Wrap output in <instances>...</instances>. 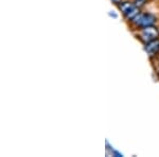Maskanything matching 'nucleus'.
I'll use <instances>...</instances> for the list:
<instances>
[{
    "label": "nucleus",
    "mask_w": 159,
    "mask_h": 157,
    "mask_svg": "<svg viewBox=\"0 0 159 157\" xmlns=\"http://www.w3.org/2000/svg\"><path fill=\"white\" fill-rule=\"evenodd\" d=\"M133 21L141 27H150L155 24V17L150 14H138Z\"/></svg>",
    "instance_id": "1"
},
{
    "label": "nucleus",
    "mask_w": 159,
    "mask_h": 157,
    "mask_svg": "<svg viewBox=\"0 0 159 157\" xmlns=\"http://www.w3.org/2000/svg\"><path fill=\"white\" fill-rule=\"evenodd\" d=\"M121 7V11L123 12V14L127 17V18L134 19L138 14H139V9L138 6L133 3H123L120 6Z\"/></svg>",
    "instance_id": "2"
},
{
    "label": "nucleus",
    "mask_w": 159,
    "mask_h": 157,
    "mask_svg": "<svg viewBox=\"0 0 159 157\" xmlns=\"http://www.w3.org/2000/svg\"><path fill=\"white\" fill-rule=\"evenodd\" d=\"M158 31L152 25L150 27H144V29L141 31V37L144 42H152V40L156 39L158 37Z\"/></svg>",
    "instance_id": "3"
},
{
    "label": "nucleus",
    "mask_w": 159,
    "mask_h": 157,
    "mask_svg": "<svg viewBox=\"0 0 159 157\" xmlns=\"http://www.w3.org/2000/svg\"><path fill=\"white\" fill-rule=\"evenodd\" d=\"M145 51L148 53V55H154L159 51V40L154 39L152 42H148L145 47Z\"/></svg>",
    "instance_id": "4"
},
{
    "label": "nucleus",
    "mask_w": 159,
    "mask_h": 157,
    "mask_svg": "<svg viewBox=\"0 0 159 157\" xmlns=\"http://www.w3.org/2000/svg\"><path fill=\"white\" fill-rule=\"evenodd\" d=\"M135 1H136V6H141V4H143V2L145 0H135Z\"/></svg>",
    "instance_id": "5"
},
{
    "label": "nucleus",
    "mask_w": 159,
    "mask_h": 157,
    "mask_svg": "<svg viewBox=\"0 0 159 157\" xmlns=\"http://www.w3.org/2000/svg\"><path fill=\"white\" fill-rule=\"evenodd\" d=\"M112 1H115V2H119L120 0H112Z\"/></svg>",
    "instance_id": "6"
}]
</instances>
